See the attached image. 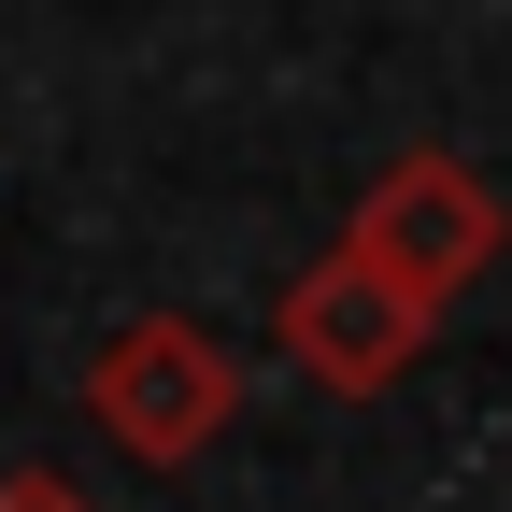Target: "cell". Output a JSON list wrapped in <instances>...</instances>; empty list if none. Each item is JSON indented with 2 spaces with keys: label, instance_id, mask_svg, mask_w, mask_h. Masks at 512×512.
I'll use <instances>...</instances> for the list:
<instances>
[{
  "label": "cell",
  "instance_id": "1",
  "mask_svg": "<svg viewBox=\"0 0 512 512\" xmlns=\"http://www.w3.org/2000/svg\"><path fill=\"white\" fill-rule=\"evenodd\" d=\"M86 413H100L143 470H185V456H214V441H228L242 356L200 328V313H128V328L86 356Z\"/></svg>",
  "mask_w": 512,
  "mask_h": 512
},
{
  "label": "cell",
  "instance_id": "2",
  "mask_svg": "<svg viewBox=\"0 0 512 512\" xmlns=\"http://www.w3.org/2000/svg\"><path fill=\"white\" fill-rule=\"evenodd\" d=\"M370 271H399L427 313H456V285H484L498 271V242H512V214H498V185L470 171V157H399L356 200V228H342Z\"/></svg>",
  "mask_w": 512,
  "mask_h": 512
},
{
  "label": "cell",
  "instance_id": "3",
  "mask_svg": "<svg viewBox=\"0 0 512 512\" xmlns=\"http://www.w3.org/2000/svg\"><path fill=\"white\" fill-rule=\"evenodd\" d=\"M427 342H441V313H427L399 271H370L356 242H328V256L285 285V356L328 384V399H384Z\"/></svg>",
  "mask_w": 512,
  "mask_h": 512
},
{
  "label": "cell",
  "instance_id": "4",
  "mask_svg": "<svg viewBox=\"0 0 512 512\" xmlns=\"http://www.w3.org/2000/svg\"><path fill=\"white\" fill-rule=\"evenodd\" d=\"M0 512H100V498L57 484V470H0Z\"/></svg>",
  "mask_w": 512,
  "mask_h": 512
}]
</instances>
